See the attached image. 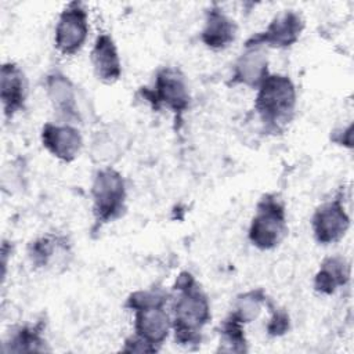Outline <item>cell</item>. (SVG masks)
<instances>
[{
    "instance_id": "1",
    "label": "cell",
    "mask_w": 354,
    "mask_h": 354,
    "mask_svg": "<svg viewBox=\"0 0 354 354\" xmlns=\"http://www.w3.org/2000/svg\"><path fill=\"white\" fill-rule=\"evenodd\" d=\"M171 328L176 342L184 346L201 343V333L210 321V303L195 278L184 271L174 283Z\"/></svg>"
},
{
    "instance_id": "2",
    "label": "cell",
    "mask_w": 354,
    "mask_h": 354,
    "mask_svg": "<svg viewBox=\"0 0 354 354\" xmlns=\"http://www.w3.org/2000/svg\"><path fill=\"white\" fill-rule=\"evenodd\" d=\"M297 93L285 75H268L257 87L254 109L264 127L272 133L283 130L295 116Z\"/></svg>"
},
{
    "instance_id": "3",
    "label": "cell",
    "mask_w": 354,
    "mask_h": 354,
    "mask_svg": "<svg viewBox=\"0 0 354 354\" xmlns=\"http://www.w3.org/2000/svg\"><path fill=\"white\" fill-rule=\"evenodd\" d=\"M167 297V293L160 289L137 290L126 303V307L134 311V336L156 350L171 328V317L166 310Z\"/></svg>"
},
{
    "instance_id": "4",
    "label": "cell",
    "mask_w": 354,
    "mask_h": 354,
    "mask_svg": "<svg viewBox=\"0 0 354 354\" xmlns=\"http://www.w3.org/2000/svg\"><path fill=\"white\" fill-rule=\"evenodd\" d=\"M288 232L286 210L275 194H266L257 203L248 238L260 250L277 248Z\"/></svg>"
},
{
    "instance_id": "5",
    "label": "cell",
    "mask_w": 354,
    "mask_h": 354,
    "mask_svg": "<svg viewBox=\"0 0 354 354\" xmlns=\"http://www.w3.org/2000/svg\"><path fill=\"white\" fill-rule=\"evenodd\" d=\"M126 183L123 176L111 166L97 170L93 185V213L97 224L102 225L119 218L126 209Z\"/></svg>"
},
{
    "instance_id": "6",
    "label": "cell",
    "mask_w": 354,
    "mask_h": 354,
    "mask_svg": "<svg viewBox=\"0 0 354 354\" xmlns=\"http://www.w3.org/2000/svg\"><path fill=\"white\" fill-rule=\"evenodd\" d=\"M147 100L155 109L166 108L180 118L189 106L191 95L183 72L173 66L162 68L155 77L152 88L142 90Z\"/></svg>"
},
{
    "instance_id": "7",
    "label": "cell",
    "mask_w": 354,
    "mask_h": 354,
    "mask_svg": "<svg viewBox=\"0 0 354 354\" xmlns=\"http://www.w3.org/2000/svg\"><path fill=\"white\" fill-rule=\"evenodd\" d=\"M88 30V12L83 3L72 1L66 4L55 25V48L64 55H75L84 46Z\"/></svg>"
},
{
    "instance_id": "8",
    "label": "cell",
    "mask_w": 354,
    "mask_h": 354,
    "mask_svg": "<svg viewBox=\"0 0 354 354\" xmlns=\"http://www.w3.org/2000/svg\"><path fill=\"white\" fill-rule=\"evenodd\" d=\"M303 29V17L295 10H285L283 12L274 17L264 32L250 36L245 46L288 48L299 40Z\"/></svg>"
},
{
    "instance_id": "9",
    "label": "cell",
    "mask_w": 354,
    "mask_h": 354,
    "mask_svg": "<svg viewBox=\"0 0 354 354\" xmlns=\"http://www.w3.org/2000/svg\"><path fill=\"white\" fill-rule=\"evenodd\" d=\"M314 238L321 245L339 242L350 227V217L342 196H336L318 206L311 218Z\"/></svg>"
},
{
    "instance_id": "10",
    "label": "cell",
    "mask_w": 354,
    "mask_h": 354,
    "mask_svg": "<svg viewBox=\"0 0 354 354\" xmlns=\"http://www.w3.org/2000/svg\"><path fill=\"white\" fill-rule=\"evenodd\" d=\"M43 147L62 162L75 160L83 147L80 131L71 123H46L41 129Z\"/></svg>"
},
{
    "instance_id": "11",
    "label": "cell",
    "mask_w": 354,
    "mask_h": 354,
    "mask_svg": "<svg viewBox=\"0 0 354 354\" xmlns=\"http://www.w3.org/2000/svg\"><path fill=\"white\" fill-rule=\"evenodd\" d=\"M268 57L264 47L245 46V51L234 64L230 84L257 88L268 76Z\"/></svg>"
},
{
    "instance_id": "12",
    "label": "cell",
    "mask_w": 354,
    "mask_h": 354,
    "mask_svg": "<svg viewBox=\"0 0 354 354\" xmlns=\"http://www.w3.org/2000/svg\"><path fill=\"white\" fill-rule=\"evenodd\" d=\"M26 95L28 83L22 69L14 62H4L0 71V98L7 119L25 108Z\"/></svg>"
},
{
    "instance_id": "13",
    "label": "cell",
    "mask_w": 354,
    "mask_h": 354,
    "mask_svg": "<svg viewBox=\"0 0 354 354\" xmlns=\"http://www.w3.org/2000/svg\"><path fill=\"white\" fill-rule=\"evenodd\" d=\"M46 91L53 108L64 120H68V123L80 120L76 87L66 75L58 71L48 73L46 77Z\"/></svg>"
},
{
    "instance_id": "14",
    "label": "cell",
    "mask_w": 354,
    "mask_h": 354,
    "mask_svg": "<svg viewBox=\"0 0 354 354\" xmlns=\"http://www.w3.org/2000/svg\"><path fill=\"white\" fill-rule=\"evenodd\" d=\"M90 58L98 80L106 84H112L119 80L122 75V64L118 47L109 33H98L91 48Z\"/></svg>"
},
{
    "instance_id": "15",
    "label": "cell",
    "mask_w": 354,
    "mask_h": 354,
    "mask_svg": "<svg viewBox=\"0 0 354 354\" xmlns=\"http://www.w3.org/2000/svg\"><path fill=\"white\" fill-rule=\"evenodd\" d=\"M236 36V24L221 7L213 4L205 14V25L201 32L202 43L212 50L228 47Z\"/></svg>"
},
{
    "instance_id": "16",
    "label": "cell",
    "mask_w": 354,
    "mask_h": 354,
    "mask_svg": "<svg viewBox=\"0 0 354 354\" xmlns=\"http://www.w3.org/2000/svg\"><path fill=\"white\" fill-rule=\"evenodd\" d=\"M350 279V267L340 256L326 257L314 278V288L324 295L335 293L340 286H344Z\"/></svg>"
},
{
    "instance_id": "17",
    "label": "cell",
    "mask_w": 354,
    "mask_h": 354,
    "mask_svg": "<svg viewBox=\"0 0 354 354\" xmlns=\"http://www.w3.org/2000/svg\"><path fill=\"white\" fill-rule=\"evenodd\" d=\"M69 254L66 238L55 235H44L29 246V257L33 266L47 268L57 264L62 257Z\"/></svg>"
},
{
    "instance_id": "18",
    "label": "cell",
    "mask_w": 354,
    "mask_h": 354,
    "mask_svg": "<svg viewBox=\"0 0 354 354\" xmlns=\"http://www.w3.org/2000/svg\"><path fill=\"white\" fill-rule=\"evenodd\" d=\"M43 326L41 324L37 325H25L19 326L14 330L6 343L8 348L4 351H14V353H30V351H44L46 350V340L41 336Z\"/></svg>"
},
{
    "instance_id": "19",
    "label": "cell",
    "mask_w": 354,
    "mask_h": 354,
    "mask_svg": "<svg viewBox=\"0 0 354 354\" xmlns=\"http://www.w3.org/2000/svg\"><path fill=\"white\" fill-rule=\"evenodd\" d=\"M118 133L112 130L97 131L91 142V158L94 162L109 165L120 156L123 152L122 144L124 141Z\"/></svg>"
},
{
    "instance_id": "20",
    "label": "cell",
    "mask_w": 354,
    "mask_h": 354,
    "mask_svg": "<svg viewBox=\"0 0 354 354\" xmlns=\"http://www.w3.org/2000/svg\"><path fill=\"white\" fill-rule=\"evenodd\" d=\"M263 304H266V293L263 292V289H253L239 295L235 299L230 315L242 325H245L259 317Z\"/></svg>"
},
{
    "instance_id": "21",
    "label": "cell",
    "mask_w": 354,
    "mask_h": 354,
    "mask_svg": "<svg viewBox=\"0 0 354 354\" xmlns=\"http://www.w3.org/2000/svg\"><path fill=\"white\" fill-rule=\"evenodd\" d=\"M243 325L228 315L220 328V347L218 351L225 353H245L246 339L243 333Z\"/></svg>"
},
{
    "instance_id": "22",
    "label": "cell",
    "mask_w": 354,
    "mask_h": 354,
    "mask_svg": "<svg viewBox=\"0 0 354 354\" xmlns=\"http://www.w3.org/2000/svg\"><path fill=\"white\" fill-rule=\"evenodd\" d=\"M271 308H272V317L267 325V332L271 336H281L289 329V317L282 310H277L274 307Z\"/></svg>"
}]
</instances>
